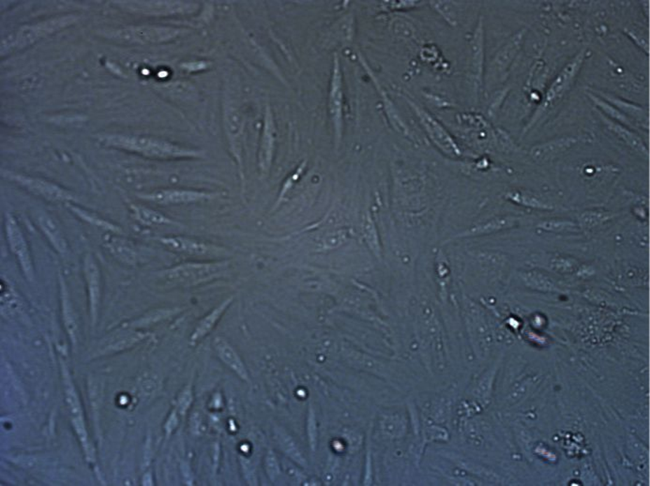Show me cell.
Returning a JSON list of instances; mask_svg holds the SVG:
<instances>
[{"mask_svg": "<svg viewBox=\"0 0 650 486\" xmlns=\"http://www.w3.org/2000/svg\"><path fill=\"white\" fill-rule=\"evenodd\" d=\"M228 261L190 262L160 272V281L170 287H189L222 277L228 272Z\"/></svg>", "mask_w": 650, "mask_h": 486, "instance_id": "cell-2", "label": "cell"}, {"mask_svg": "<svg viewBox=\"0 0 650 486\" xmlns=\"http://www.w3.org/2000/svg\"><path fill=\"white\" fill-rule=\"evenodd\" d=\"M191 402H192V394H191V391L186 390L179 397V408H181L182 412H185L188 410Z\"/></svg>", "mask_w": 650, "mask_h": 486, "instance_id": "cell-35", "label": "cell"}, {"mask_svg": "<svg viewBox=\"0 0 650 486\" xmlns=\"http://www.w3.org/2000/svg\"><path fill=\"white\" fill-rule=\"evenodd\" d=\"M265 468L268 478L275 482L279 475V466L277 457L272 452H268L265 459Z\"/></svg>", "mask_w": 650, "mask_h": 486, "instance_id": "cell-32", "label": "cell"}, {"mask_svg": "<svg viewBox=\"0 0 650 486\" xmlns=\"http://www.w3.org/2000/svg\"><path fill=\"white\" fill-rule=\"evenodd\" d=\"M524 35V32L517 33L514 38L511 39L510 43L497 55L496 64L497 69H499V71H502V73L507 70L509 66L511 64V62H513L514 57H516L517 52L519 51L520 47H521Z\"/></svg>", "mask_w": 650, "mask_h": 486, "instance_id": "cell-22", "label": "cell"}, {"mask_svg": "<svg viewBox=\"0 0 650 486\" xmlns=\"http://www.w3.org/2000/svg\"><path fill=\"white\" fill-rule=\"evenodd\" d=\"M362 231H364V236L371 249L373 250V253L378 254L379 256L380 247H379L378 233H376L375 225H373V221L370 218L365 221Z\"/></svg>", "mask_w": 650, "mask_h": 486, "instance_id": "cell-30", "label": "cell"}, {"mask_svg": "<svg viewBox=\"0 0 650 486\" xmlns=\"http://www.w3.org/2000/svg\"><path fill=\"white\" fill-rule=\"evenodd\" d=\"M132 211L135 218L141 223L146 225H172V220L165 216L160 212L155 211L153 209L143 208V207L132 206Z\"/></svg>", "mask_w": 650, "mask_h": 486, "instance_id": "cell-23", "label": "cell"}, {"mask_svg": "<svg viewBox=\"0 0 650 486\" xmlns=\"http://www.w3.org/2000/svg\"><path fill=\"white\" fill-rule=\"evenodd\" d=\"M586 49H583L582 51H580L579 53L574 57V59H572L571 62L560 71V73L558 74V76L555 77L554 81H553L551 85H550L548 90H547L543 103H541L538 110L535 112V114H534L532 120H531L530 123V125L527 126V129H530L531 127L541 118L544 113L548 111L552 106H554L555 104L565 95L567 91L571 88V85L572 82H574L575 77H576L578 73H579L581 67H582L583 60H585L586 57Z\"/></svg>", "mask_w": 650, "mask_h": 486, "instance_id": "cell-3", "label": "cell"}, {"mask_svg": "<svg viewBox=\"0 0 650 486\" xmlns=\"http://www.w3.org/2000/svg\"><path fill=\"white\" fill-rule=\"evenodd\" d=\"M66 394H67V403L69 410H70L71 421L76 428L77 435L79 436L80 440L85 448H88V436L85 432L84 421H83L81 408H80L79 400L77 398L76 391L69 381H66Z\"/></svg>", "mask_w": 650, "mask_h": 486, "instance_id": "cell-18", "label": "cell"}, {"mask_svg": "<svg viewBox=\"0 0 650 486\" xmlns=\"http://www.w3.org/2000/svg\"><path fill=\"white\" fill-rule=\"evenodd\" d=\"M276 137V127L270 107L265 109L264 130L259 153V165L262 173H267L272 165Z\"/></svg>", "mask_w": 650, "mask_h": 486, "instance_id": "cell-13", "label": "cell"}, {"mask_svg": "<svg viewBox=\"0 0 650 486\" xmlns=\"http://www.w3.org/2000/svg\"><path fill=\"white\" fill-rule=\"evenodd\" d=\"M538 228L541 229V230L558 233V232L575 231L579 226H578L576 223L572 222V221L551 219L543 221V222L539 223Z\"/></svg>", "mask_w": 650, "mask_h": 486, "instance_id": "cell-27", "label": "cell"}, {"mask_svg": "<svg viewBox=\"0 0 650 486\" xmlns=\"http://www.w3.org/2000/svg\"><path fill=\"white\" fill-rule=\"evenodd\" d=\"M216 193L198 192V190L167 189L157 190L146 195H140L143 200L151 201L160 205H179L198 202L205 200H212Z\"/></svg>", "mask_w": 650, "mask_h": 486, "instance_id": "cell-9", "label": "cell"}, {"mask_svg": "<svg viewBox=\"0 0 650 486\" xmlns=\"http://www.w3.org/2000/svg\"><path fill=\"white\" fill-rule=\"evenodd\" d=\"M160 243L172 252L184 254L193 256H219L223 255V248L216 247L212 243L191 239V237L176 236L165 237L160 239Z\"/></svg>", "mask_w": 650, "mask_h": 486, "instance_id": "cell-7", "label": "cell"}, {"mask_svg": "<svg viewBox=\"0 0 650 486\" xmlns=\"http://www.w3.org/2000/svg\"><path fill=\"white\" fill-rule=\"evenodd\" d=\"M601 117L602 121H604V125L607 127V129L609 130L612 134L618 137L621 141H623L628 147L632 148V150L635 151L639 155L643 157L644 159H649V148H647L646 144L644 143V141L642 140V138L639 137L638 134L630 131L629 129L622 126L621 124L615 123V121L609 120V118L602 117V115Z\"/></svg>", "mask_w": 650, "mask_h": 486, "instance_id": "cell-16", "label": "cell"}, {"mask_svg": "<svg viewBox=\"0 0 650 486\" xmlns=\"http://www.w3.org/2000/svg\"><path fill=\"white\" fill-rule=\"evenodd\" d=\"M614 217L610 211H586L580 215L578 219V226L582 229H593L604 223L609 222Z\"/></svg>", "mask_w": 650, "mask_h": 486, "instance_id": "cell-24", "label": "cell"}, {"mask_svg": "<svg viewBox=\"0 0 650 486\" xmlns=\"http://www.w3.org/2000/svg\"><path fill=\"white\" fill-rule=\"evenodd\" d=\"M84 272L88 287L91 319L95 324L99 302H101V272L98 264L91 254H88L84 258Z\"/></svg>", "mask_w": 650, "mask_h": 486, "instance_id": "cell-11", "label": "cell"}, {"mask_svg": "<svg viewBox=\"0 0 650 486\" xmlns=\"http://www.w3.org/2000/svg\"><path fill=\"white\" fill-rule=\"evenodd\" d=\"M413 107L429 137L438 145V147L441 148L447 154H450V155H460L461 151L459 150L458 146L456 145L452 137L448 134L446 130L427 112L423 111L422 109L415 106L414 104Z\"/></svg>", "mask_w": 650, "mask_h": 486, "instance_id": "cell-10", "label": "cell"}, {"mask_svg": "<svg viewBox=\"0 0 650 486\" xmlns=\"http://www.w3.org/2000/svg\"><path fill=\"white\" fill-rule=\"evenodd\" d=\"M70 209L77 215L81 218V219L85 220V222L92 223V225L99 226V228L107 229V230L115 232V233H120L121 230L118 226L113 225L106 222V221L99 219L98 217L93 216L88 214V212L83 211V209H79L78 207L71 206Z\"/></svg>", "mask_w": 650, "mask_h": 486, "instance_id": "cell-28", "label": "cell"}, {"mask_svg": "<svg viewBox=\"0 0 650 486\" xmlns=\"http://www.w3.org/2000/svg\"><path fill=\"white\" fill-rule=\"evenodd\" d=\"M520 220H521V218L511 216V215L494 218V219L489 220L488 222L480 223V225L475 226V228H470L469 231H466L463 235H466V237H471L495 233V232L513 228V226L518 225Z\"/></svg>", "mask_w": 650, "mask_h": 486, "instance_id": "cell-19", "label": "cell"}, {"mask_svg": "<svg viewBox=\"0 0 650 486\" xmlns=\"http://www.w3.org/2000/svg\"><path fill=\"white\" fill-rule=\"evenodd\" d=\"M214 347L216 352L226 366L236 373L242 380L248 381L247 369L234 347L223 337H217L214 339Z\"/></svg>", "mask_w": 650, "mask_h": 486, "instance_id": "cell-15", "label": "cell"}, {"mask_svg": "<svg viewBox=\"0 0 650 486\" xmlns=\"http://www.w3.org/2000/svg\"><path fill=\"white\" fill-rule=\"evenodd\" d=\"M343 104H344V92H343L341 68H340L338 57L336 56L333 76H331L330 95H329V113L333 123L337 141L341 139L342 137Z\"/></svg>", "mask_w": 650, "mask_h": 486, "instance_id": "cell-8", "label": "cell"}, {"mask_svg": "<svg viewBox=\"0 0 650 486\" xmlns=\"http://www.w3.org/2000/svg\"><path fill=\"white\" fill-rule=\"evenodd\" d=\"M5 231L11 251L18 261L22 272L29 280L34 275L32 253L23 231L13 214H7L5 217Z\"/></svg>", "mask_w": 650, "mask_h": 486, "instance_id": "cell-5", "label": "cell"}, {"mask_svg": "<svg viewBox=\"0 0 650 486\" xmlns=\"http://www.w3.org/2000/svg\"><path fill=\"white\" fill-rule=\"evenodd\" d=\"M588 94V96L590 97L592 102H593V103L596 104L597 106L601 107V109L605 113V114L610 115L611 118H614V120L619 121V123L627 124L630 123V121L629 120V118L626 117V115L622 114L621 111H618V109L616 110V109H614L611 104L605 103L604 101H602L601 98L594 95V94L590 92Z\"/></svg>", "mask_w": 650, "mask_h": 486, "instance_id": "cell-29", "label": "cell"}, {"mask_svg": "<svg viewBox=\"0 0 650 486\" xmlns=\"http://www.w3.org/2000/svg\"><path fill=\"white\" fill-rule=\"evenodd\" d=\"M472 50L473 74H474L476 81H480L483 62V22H481V20L480 23H478L474 37H473Z\"/></svg>", "mask_w": 650, "mask_h": 486, "instance_id": "cell-21", "label": "cell"}, {"mask_svg": "<svg viewBox=\"0 0 650 486\" xmlns=\"http://www.w3.org/2000/svg\"><path fill=\"white\" fill-rule=\"evenodd\" d=\"M509 200L511 202L518 204V205L527 207V208L537 209H551L553 207L547 205L544 201L539 200L536 195H531L530 193L520 192V190H513L507 195Z\"/></svg>", "mask_w": 650, "mask_h": 486, "instance_id": "cell-25", "label": "cell"}, {"mask_svg": "<svg viewBox=\"0 0 650 486\" xmlns=\"http://www.w3.org/2000/svg\"><path fill=\"white\" fill-rule=\"evenodd\" d=\"M347 232L345 231L336 232V233L331 234L330 236L326 237L325 242H324V248H325V249H333V248H336L339 247V245H341L345 240H347Z\"/></svg>", "mask_w": 650, "mask_h": 486, "instance_id": "cell-33", "label": "cell"}, {"mask_svg": "<svg viewBox=\"0 0 650 486\" xmlns=\"http://www.w3.org/2000/svg\"><path fill=\"white\" fill-rule=\"evenodd\" d=\"M626 32L639 46L642 47V49H644L646 54H649V44L647 43L646 39L642 37V36L638 35L637 33L632 32V30L627 29Z\"/></svg>", "mask_w": 650, "mask_h": 486, "instance_id": "cell-34", "label": "cell"}, {"mask_svg": "<svg viewBox=\"0 0 650 486\" xmlns=\"http://www.w3.org/2000/svg\"><path fill=\"white\" fill-rule=\"evenodd\" d=\"M232 302H233V298H228V299L220 303L217 307L213 309L209 314H207V316L198 323V327H196L195 331H193V335L191 337L192 342H198L199 340L207 335V334L213 330V328L217 325V323L219 322L221 317H222L223 314L228 310Z\"/></svg>", "mask_w": 650, "mask_h": 486, "instance_id": "cell-17", "label": "cell"}, {"mask_svg": "<svg viewBox=\"0 0 650 486\" xmlns=\"http://www.w3.org/2000/svg\"><path fill=\"white\" fill-rule=\"evenodd\" d=\"M102 141L109 147L131 151L149 158L178 159L201 156L200 151L181 147L159 138L140 135L108 134Z\"/></svg>", "mask_w": 650, "mask_h": 486, "instance_id": "cell-1", "label": "cell"}, {"mask_svg": "<svg viewBox=\"0 0 650 486\" xmlns=\"http://www.w3.org/2000/svg\"><path fill=\"white\" fill-rule=\"evenodd\" d=\"M62 284L63 319H64L65 327L67 328L69 335H70L71 340H73V342H76L77 334L76 319V316H74L73 309H71V305L70 300H69L68 298L67 291H66L65 287L63 286L62 281Z\"/></svg>", "mask_w": 650, "mask_h": 486, "instance_id": "cell-26", "label": "cell"}, {"mask_svg": "<svg viewBox=\"0 0 650 486\" xmlns=\"http://www.w3.org/2000/svg\"><path fill=\"white\" fill-rule=\"evenodd\" d=\"M76 19L73 15H69L64 18L50 19L48 21L41 22L40 24L32 25V26L22 27L18 32L11 33L10 36L2 40L1 53H6L12 49L23 48L25 46H29L38 39L46 37L57 30L73 24Z\"/></svg>", "mask_w": 650, "mask_h": 486, "instance_id": "cell-4", "label": "cell"}, {"mask_svg": "<svg viewBox=\"0 0 650 486\" xmlns=\"http://www.w3.org/2000/svg\"><path fill=\"white\" fill-rule=\"evenodd\" d=\"M577 142L578 138L574 137L555 138L548 142L534 146L530 150V156L534 161L544 164L557 158L558 155L574 147Z\"/></svg>", "mask_w": 650, "mask_h": 486, "instance_id": "cell-12", "label": "cell"}, {"mask_svg": "<svg viewBox=\"0 0 650 486\" xmlns=\"http://www.w3.org/2000/svg\"><path fill=\"white\" fill-rule=\"evenodd\" d=\"M105 245L116 258L120 259L124 263H134L135 259H137V254H135L131 243L126 242L125 239L118 237H111L109 239H107Z\"/></svg>", "mask_w": 650, "mask_h": 486, "instance_id": "cell-20", "label": "cell"}, {"mask_svg": "<svg viewBox=\"0 0 650 486\" xmlns=\"http://www.w3.org/2000/svg\"><path fill=\"white\" fill-rule=\"evenodd\" d=\"M37 223L41 231L43 232L47 240L60 255L65 256L68 253V242L64 233L60 228L56 221L46 214L38 215Z\"/></svg>", "mask_w": 650, "mask_h": 486, "instance_id": "cell-14", "label": "cell"}, {"mask_svg": "<svg viewBox=\"0 0 650 486\" xmlns=\"http://www.w3.org/2000/svg\"><path fill=\"white\" fill-rule=\"evenodd\" d=\"M4 176L10 181L16 182L25 189L29 190L30 193L43 197L44 200L54 201V202H68V201L74 200L73 193L44 179L12 172H4Z\"/></svg>", "mask_w": 650, "mask_h": 486, "instance_id": "cell-6", "label": "cell"}, {"mask_svg": "<svg viewBox=\"0 0 650 486\" xmlns=\"http://www.w3.org/2000/svg\"><path fill=\"white\" fill-rule=\"evenodd\" d=\"M553 269L560 272H572L577 268V262L572 258L565 256H557L551 261Z\"/></svg>", "mask_w": 650, "mask_h": 486, "instance_id": "cell-31", "label": "cell"}]
</instances>
